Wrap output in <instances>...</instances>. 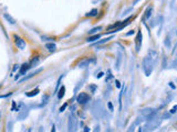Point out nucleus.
Masks as SVG:
<instances>
[{
	"label": "nucleus",
	"mask_w": 177,
	"mask_h": 132,
	"mask_svg": "<svg viewBox=\"0 0 177 132\" xmlns=\"http://www.w3.org/2000/svg\"><path fill=\"white\" fill-rule=\"evenodd\" d=\"M142 39H143L142 32H141V31H138V32H137V35H136V37H135L136 52H138V51H140V47H141V45H142Z\"/></svg>",
	"instance_id": "nucleus-5"
},
{
	"label": "nucleus",
	"mask_w": 177,
	"mask_h": 132,
	"mask_svg": "<svg viewBox=\"0 0 177 132\" xmlns=\"http://www.w3.org/2000/svg\"><path fill=\"white\" fill-rule=\"evenodd\" d=\"M46 47H47L49 52H54V51H56V44H53V43H47V44H46Z\"/></svg>",
	"instance_id": "nucleus-7"
},
{
	"label": "nucleus",
	"mask_w": 177,
	"mask_h": 132,
	"mask_svg": "<svg viewBox=\"0 0 177 132\" xmlns=\"http://www.w3.org/2000/svg\"><path fill=\"white\" fill-rule=\"evenodd\" d=\"M90 89H91V91H92V94H94V91H95V89H96V86L95 85H91L90 86Z\"/></svg>",
	"instance_id": "nucleus-16"
},
{
	"label": "nucleus",
	"mask_w": 177,
	"mask_h": 132,
	"mask_svg": "<svg viewBox=\"0 0 177 132\" xmlns=\"http://www.w3.org/2000/svg\"><path fill=\"white\" fill-rule=\"evenodd\" d=\"M3 17H5L6 20L9 21V22H10V23H11V24H14V23H16V20H14V19L12 18L11 16H9V14H8V13H5V14H3Z\"/></svg>",
	"instance_id": "nucleus-8"
},
{
	"label": "nucleus",
	"mask_w": 177,
	"mask_h": 132,
	"mask_svg": "<svg viewBox=\"0 0 177 132\" xmlns=\"http://www.w3.org/2000/svg\"><path fill=\"white\" fill-rule=\"evenodd\" d=\"M30 67H31L30 64H27V63H26V64L22 65V67H21V70H20V73H19V75L16 77V78L18 79V77H19V76H21V75H22V74H24V72H26V71H28Z\"/></svg>",
	"instance_id": "nucleus-6"
},
{
	"label": "nucleus",
	"mask_w": 177,
	"mask_h": 132,
	"mask_svg": "<svg viewBox=\"0 0 177 132\" xmlns=\"http://www.w3.org/2000/svg\"><path fill=\"white\" fill-rule=\"evenodd\" d=\"M132 34H134V31H133V30L131 31V32H127L125 35H126V37H130V35H132Z\"/></svg>",
	"instance_id": "nucleus-18"
},
{
	"label": "nucleus",
	"mask_w": 177,
	"mask_h": 132,
	"mask_svg": "<svg viewBox=\"0 0 177 132\" xmlns=\"http://www.w3.org/2000/svg\"><path fill=\"white\" fill-rule=\"evenodd\" d=\"M14 37V43H16V46L18 47V49L20 50H24V47H26V42H24V40H22L21 37H17V35H13Z\"/></svg>",
	"instance_id": "nucleus-4"
},
{
	"label": "nucleus",
	"mask_w": 177,
	"mask_h": 132,
	"mask_svg": "<svg viewBox=\"0 0 177 132\" xmlns=\"http://www.w3.org/2000/svg\"><path fill=\"white\" fill-rule=\"evenodd\" d=\"M175 111H176V106H174V108L170 110V114H175Z\"/></svg>",
	"instance_id": "nucleus-20"
},
{
	"label": "nucleus",
	"mask_w": 177,
	"mask_h": 132,
	"mask_svg": "<svg viewBox=\"0 0 177 132\" xmlns=\"http://www.w3.org/2000/svg\"><path fill=\"white\" fill-rule=\"evenodd\" d=\"M100 37H101L100 34H94V35H92V37H88V42H93V41H95V40H99Z\"/></svg>",
	"instance_id": "nucleus-10"
},
{
	"label": "nucleus",
	"mask_w": 177,
	"mask_h": 132,
	"mask_svg": "<svg viewBox=\"0 0 177 132\" xmlns=\"http://www.w3.org/2000/svg\"><path fill=\"white\" fill-rule=\"evenodd\" d=\"M98 9H92L88 13H86V17H95L98 14Z\"/></svg>",
	"instance_id": "nucleus-12"
},
{
	"label": "nucleus",
	"mask_w": 177,
	"mask_h": 132,
	"mask_svg": "<svg viewBox=\"0 0 177 132\" xmlns=\"http://www.w3.org/2000/svg\"><path fill=\"white\" fill-rule=\"evenodd\" d=\"M112 39V37H107V39H105V40H102V41H99L98 43L96 44H102V43H104V42H107V41H110V40Z\"/></svg>",
	"instance_id": "nucleus-15"
},
{
	"label": "nucleus",
	"mask_w": 177,
	"mask_h": 132,
	"mask_svg": "<svg viewBox=\"0 0 177 132\" xmlns=\"http://www.w3.org/2000/svg\"><path fill=\"white\" fill-rule=\"evenodd\" d=\"M109 108H110V110H111V111H113V105L111 104V102H109Z\"/></svg>",
	"instance_id": "nucleus-19"
},
{
	"label": "nucleus",
	"mask_w": 177,
	"mask_h": 132,
	"mask_svg": "<svg viewBox=\"0 0 177 132\" xmlns=\"http://www.w3.org/2000/svg\"><path fill=\"white\" fill-rule=\"evenodd\" d=\"M152 11H153V8H152V7H148V8H147L146 12H145V17H144V18H145V19H148L149 17H151V14H152Z\"/></svg>",
	"instance_id": "nucleus-11"
},
{
	"label": "nucleus",
	"mask_w": 177,
	"mask_h": 132,
	"mask_svg": "<svg viewBox=\"0 0 177 132\" xmlns=\"http://www.w3.org/2000/svg\"><path fill=\"white\" fill-rule=\"evenodd\" d=\"M77 125H78V119L75 118V116H70L69 119V123H68V128L69 131H75L77 130Z\"/></svg>",
	"instance_id": "nucleus-3"
},
{
	"label": "nucleus",
	"mask_w": 177,
	"mask_h": 132,
	"mask_svg": "<svg viewBox=\"0 0 177 132\" xmlns=\"http://www.w3.org/2000/svg\"><path fill=\"white\" fill-rule=\"evenodd\" d=\"M39 89H35V90H32V91H30V93H27L26 95L28 96V97H32V96H35V95H38V94H39Z\"/></svg>",
	"instance_id": "nucleus-13"
},
{
	"label": "nucleus",
	"mask_w": 177,
	"mask_h": 132,
	"mask_svg": "<svg viewBox=\"0 0 177 132\" xmlns=\"http://www.w3.org/2000/svg\"><path fill=\"white\" fill-rule=\"evenodd\" d=\"M64 93H65V87H64V86H62V87L60 88V90H59V94H58L59 99H62L63 96H64Z\"/></svg>",
	"instance_id": "nucleus-9"
},
{
	"label": "nucleus",
	"mask_w": 177,
	"mask_h": 132,
	"mask_svg": "<svg viewBox=\"0 0 177 132\" xmlns=\"http://www.w3.org/2000/svg\"><path fill=\"white\" fill-rule=\"evenodd\" d=\"M100 30H102V27H98V28H93L91 31H88V34H90V35L95 34V33L98 32V31H100Z\"/></svg>",
	"instance_id": "nucleus-14"
},
{
	"label": "nucleus",
	"mask_w": 177,
	"mask_h": 132,
	"mask_svg": "<svg viewBox=\"0 0 177 132\" xmlns=\"http://www.w3.org/2000/svg\"><path fill=\"white\" fill-rule=\"evenodd\" d=\"M90 100V96L86 93H80L77 97V101L79 105H85Z\"/></svg>",
	"instance_id": "nucleus-2"
},
{
	"label": "nucleus",
	"mask_w": 177,
	"mask_h": 132,
	"mask_svg": "<svg viewBox=\"0 0 177 132\" xmlns=\"http://www.w3.org/2000/svg\"><path fill=\"white\" fill-rule=\"evenodd\" d=\"M153 65H154V61L149 56H146L143 60V70H144L146 76H149L152 74V72H153Z\"/></svg>",
	"instance_id": "nucleus-1"
},
{
	"label": "nucleus",
	"mask_w": 177,
	"mask_h": 132,
	"mask_svg": "<svg viewBox=\"0 0 177 132\" xmlns=\"http://www.w3.org/2000/svg\"><path fill=\"white\" fill-rule=\"evenodd\" d=\"M67 106H68V104H64V105H63V106H62V107H61V108H60V112L64 111V109L67 108Z\"/></svg>",
	"instance_id": "nucleus-17"
}]
</instances>
